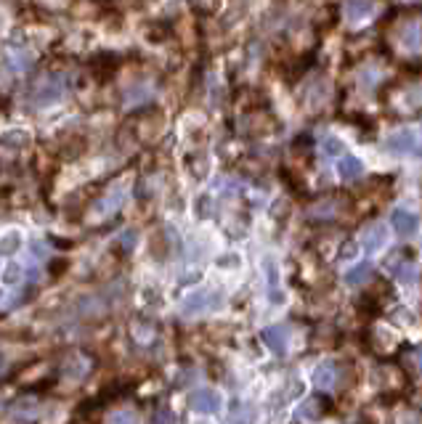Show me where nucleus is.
<instances>
[{"instance_id": "1", "label": "nucleus", "mask_w": 422, "mask_h": 424, "mask_svg": "<svg viewBox=\"0 0 422 424\" xmlns=\"http://www.w3.org/2000/svg\"><path fill=\"white\" fill-rule=\"evenodd\" d=\"M385 48L406 69H422V8L396 11L382 32Z\"/></svg>"}, {"instance_id": "2", "label": "nucleus", "mask_w": 422, "mask_h": 424, "mask_svg": "<svg viewBox=\"0 0 422 424\" xmlns=\"http://www.w3.org/2000/svg\"><path fill=\"white\" fill-rule=\"evenodd\" d=\"M388 106L396 114H414L422 109V88H399L388 96Z\"/></svg>"}, {"instance_id": "3", "label": "nucleus", "mask_w": 422, "mask_h": 424, "mask_svg": "<svg viewBox=\"0 0 422 424\" xmlns=\"http://www.w3.org/2000/svg\"><path fill=\"white\" fill-rule=\"evenodd\" d=\"M189 406L200 414H215L221 408V395L215 390H197L189 395Z\"/></svg>"}, {"instance_id": "4", "label": "nucleus", "mask_w": 422, "mask_h": 424, "mask_svg": "<svg viewBox=\"0 0 422 424\" xmlns=\"http://www.w3.org/2000/svg\"><path fill=\"white\" fill-rule=\"evenodd\" d=\"M390 223H393V228H396L399 236H414L417 228H420V218L412 210H396L390 215Z\"/></svg>"}, {"instance_id": "5", "label": "nucleus", "mask_w": 422, "mask_h": 424, "mask_svg": "<svg viewBox=\"0 0 422 424\" xmlns=\"http://www.w3.org/2000/svg\"><path fill=\"white\" fill-rule=\"evenodd\" d=\"M213 303H218V297L213 295V292H207V289H197V292H191L186 300H183V313H202V310H210Z\"/></svg>"}, {"instance_id": "6", "label": "nucleus", "mask_w": 422, "mask_h": 424, "mask_svg": "<svg viewBox=\"0 0 422 424\" xmlns=\"http://www.w3.org/2000/svg\"><path fill=\"white\" fill-rule=\"evenodd\" d=\"M61 96H64V80H59V77H48V80H43L40 85H38V90H35V103L45 106V103L56 101Z\"/></svg>"}, {"instance_id": "7", "label": "nucleus", "mask_w": 422, "mask_h": 424, "mask_svg": "<svg viewBox=\"0 0 422 424\" xmlns=\"http://www.w3.org/2000/svg\"><path fill=\"white\" fill-rule=\"evenodd\" d=\"M385 239H388V234H385V225H382V223L366 225L362 234L364 252H377V249H382V247H385Z\"/></svg>"}, {"instance_id": "8", "label": "nucleus", "mask_w": 422, "mask_h": 424, "mask_svg": "<svg viewBox=\"0 0 422 424\" xmlns=\"http://www.w3.org/2000/svg\"><path fill=\"white\" fill-rule=\"evenodd\" d=\"M385 149L393 154H412V151H417V138L412 130H401L385 141Z\"/></svg>"}, {"instance_id": "9", "label": "nucleus", "mask_w": 422, "mask_h": 424, "mask_svg": "<svg viewBox=\"0 0 422 424\" xmlns=\"http://www.w3.org/2000/svg\"><path fill=\"white\" fill-rule=\"evenodd\" d=\"M261 340L274 353H287V342H290V332L284 329V326H268V329H263V334H261Z\"/></svg>"}, {"instance_id": "10", "label": "nucleus", "mask_w": 422, "mask_h": 424, "mask_svg": "<svg viewBox=\"0 0 422 424\" xmlns=\"http://www.w3.org/2000/svg\"><path fill=\"white\" fill-rule=\"evenodd\" d=\"M375 11V0H345L342 3V16L348 21H362Z\"/></svg>"}, {"instance_id": "11", "label": "nucleus", "mask_w": 422, "mask_h": 424, "mask_svg": "<svg viewBox=\"0 0 422 424\" xmlns=\"http://www.w3.org/2000/svg\"><path fill=\"white\" fill-rule=\"evenodd\" d=\"M335 382H338V364L335 361H322L314 369V384L319 390H329Z\"/></svg>"}, {"instance_id": "12", "label": "nucleus", "mask_w": 422, "mask_h": 424, "mask_svg": "<svg viewBox=\"0 0 422 424\" xmlns=\"http://www.w3.org/2000/svg\"><path fill=\"white\" fill-rule=\"evenodd\" d=\"M327 96H329V90H327V82H324V80H314V82H308V88H305V93H303V101L308 103L311 109H319V106L327 101Z\"/></svg>"}, {"instance_id": "13", "label": "nucleus", "mask_w": 422, "mask_h": 424, "mask_svg": "<svg viewBox=\"0 0 422 424\" xmlns=\"http://www.w3.org/2000/svg\"><path fill=\"white\" fill-rule=\"evenodd\" d=\"M390 271H393L396 279L403 284L417 282V265H414V260H401V263H399V258L393 255V258H390Z\"/></svg>"}, {"instance_id": "14", "label": "nucleus", "mask_w": 422, "mask_h": 424, "mask_svg": "<svg viewBox=\"0 0 422 424\" xmlns=\"http://www.w3.org/2000/svg\"><path fill=\"white\" fill-rule=\"evenodd\" d=\"M338 173H340L342 181H356L359 175H364V164L356 157H342L338 162Z\"/></svg>"}, {"instance_id": "15", "label": "nucleus", "mask_w": 422, "mask_h": 424, "mask_svg": "<svg viewBox=\"0 0 422 424\" xmlns=\"http://www.w3.org/2000/svg\"><path fill=\"white\" fill-rule=\"evenodd\" d=\"M369 276H372V263H362V265H356V268H351V271L345 273V284L359 286V284H364Z\"/></svg>"}, {"instance_id": "16", "label": "nucleus", "mask_w": 422, "mask_h": 424, "mask_svg": "<svg viewBox=\"0 0 422 424\" xmlns=\"http://www.w3.org/2000/svg\"><path fill=\"white\" fill-rule=\"evenodd\" d=\"M324 411L322 406V398H308L305 403H301V408H298V414H301L303 419H308V422H314V419H319Z\"/></svg>"}, {"instance_id": "17", "label": "nucleus", "mask_w": 422, "mask_h": 424, "mask_svg": "<svg viewBox=\"0 0 422 424\" xmlns=\"http://www.w3.org/2000/svg\"><path fill=\"white\" fill-rule=\"evenodd\" d=\"M338 207H340V204L335 202V199H329V202H319L314 210H311V215H314L316 221H332L335 212H338Z\"/></svg>"}, {"instance_id": "18", "label": "nucleus", "mask_w": 422, "mask_h": 424, "mask_svg": "<svg viewBox=\"0 0 422 424\" xmlns=\"http://www.w3.org/2000/svg\"><path fill=\"white\" fill-rule=\"evenodd\" d=\"M21 244V234L19 231H11V234H5L3 239H0V255L5 258V255H14L16 249H19Z\"/></svg>"}, {"instance_id": "19", "label": "nucleus", "mask_w": 422, "mask_h": 424, "mask_svg": "<svg viewBox=\"0 0 422 424\" xmlns=\"http://www.w3.org/2000/svg\"><path fill=\"white\" fill-rule=\"evenodd\" d=\"M322 149H324V154H327V157H340L342 154V141L332 138V136H327L324 143H322Z\"/></svg>"}, {"instance_id": "20", "label": "nucleus", "mask_w": 422, "mask_h": 424, "mask_svg": "<svg viewBox=\"0 0 422 424\" xmlns=\"http://www.w3.org/2000/svg\"><path fill=\"white\" fill-rule=\"evenodd\" d=\"M266 268H268V284H271V300L277 303V300H281V292L277 289V268L271 263H266Z\"/></svg>"}, {"instance_id": "21", "label": "nucleus", "mask_w": 422, "mask_h": 424, "mask_svg": "<svg viewBox=\"0 0 422 424\" xmlns=\"http://www.w3.org/2000/svg\"><path fill=\"white\" fill-rule=\"evenodd\" d=\"M109 424H139V416H136L133 411H122L117 416H112Z\"/></svg>"}, {"instance_id": "22", "label": "nucleus", "mask_w": 422, "mask_h": 424, "mask_svg": "<svg viewBox=\"0 0 422 424\" xmlns=\"http://www.w3.org/2000/svg\"><path fill=\"white\" fill-rule=\"evenodd\" d=\"M72 0H38V5L43 8H51V11H59V8H67Z\"/></svg>"}, {"instance_id": "23", "label": "nucleus", "mask_w": 422, "mask_h": 424, "mask_svg": "<svg viewBox=\"0 0 422 424\" xmlns=\"http://www.w3.org/2000/svg\"><path fill=\"white\" fill-rule=\"evenodd\" d=\"M154 424H173V414L167 408H160L157 416H154Z\"/></svg>"}, {"instance_id": "24", "label": "nucleus", "mask_w": 422, "mask_h": 424, "mask_svg": "<svg viewBox=\"0 0 422 424\" xmlns=\"http://www.w3.org/2000/svg\"><path fill=\"white\" fill-rule=\"evenodd\" d=\"M19 265H11V268H8V271H5V276H3V279H5V282L8 284H14L16 282V279H19Z\"/></svg>"}, {"instance_id": "25", "label": "nucleus", "mask_w": 422, "mask_h": 424, "mask_svg": "<svg viewBox=\"0 0 422 424\" xmlns=\"http://www.w3.org/2000/svg\"><path fill=\"white\" fill-rule=\"evenodd\" d=\"M353 255H356V244L348 242L345 244V249H340V258L342 260H348V258H353Z\"/></svg>"}, {"instance_id": "26", "label": "nucleus", "mask_w": 422, "mask_h": 424, "mask_svg": "<svg viewBox=\"0 0 422 424\" xmlns=\"http://www.w3.org/2000/svg\"><path fill=\"white\" fill-rule=\"evenodd\" d=\"M0 364H3V358H0Z\"/></svg>"}]
</instances>
